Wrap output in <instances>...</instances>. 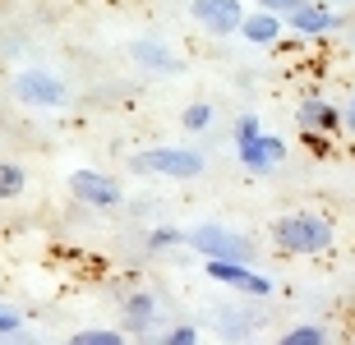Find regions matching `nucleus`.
<instances>
[{"mask_svg": "<svg viewBox=\"0 0 355 345\" xmlns=\"http://www.w3.org/2000/svg\"><path fill=\"white\" fill-rule=\"evenodd\" d=\"M130 55L139 60V65L157 69V74H175V69H180V60H175V55L166 51V46H157V41H148V37H144V41H134Z\"/></svg>", "mask_w": 355, "mask_h": 345, "instance_id": "13", "label": "nucleus"}, {"mask_svg": "<svg viewBox=\"0 0 355 345\" xmlns=\"http://www.w3.org/2000/svg\"><path fill=\"white\" fill-rule=\"evenodd\" d=\"M69 345H125V336L120 332H74Z\"/></svg>", "mask_w": 355, "mask_h": 345, "instance_id": "17", "label": "nucleus"}, {"mask_svg": "<svg viewBox=\"0 0 355 345\" xmlns=\"http://www.w3.org/2000/svg\"><path fill=\"white\" fill-rule=\"evenodd\" d=\"M286 24L295 28L300 37H323V32H332V28L342 24V19H337V14H332L328 5H318V0H309V5H300V10L291 14Z\"/></svg>", "mask_w": 355, "mask_h": 345, "instance_id": "10", "label": "nucleus"}, {"mask_svg": "<svg viewBox=\"0 0 355 345\" xmlns=\"http://www.w3.org/2000/svg\"><path fill=\"white\" fill-rule=\"evenodd\" d=\"M24 189H28V175H24V166H14V161H0V203L19 198Z\"/></svg>", "mask_w": 355, "mask_h": 345, "instance_id": "14", "label": "nucleus"}, {"mask_svg": "<svg viewBox=\"0 0 355 345\" xmlns=\"http://www.w3.org/2000/svg\"><path fill=\"white\" fill-rule=\"evenodd\" d=\"M295 120H300V129H309V133H332V129L346 124V111H337L332 102H318V97H304Z\"/></svg>", "mask_w": 355, "mask_h": 345, "instance_id": "9", "label": "nucleus"}, {"mask_svg": "<svg viewBox=\"0 0 355 345\" xmlns=\"http://www.w3.org/2000/svg\"><path fill=\"white\" fill-rule=\"evenodd\" d=\"M69 194L88 207H116L120 203V185L102 171H74L69 175Z\"/></svg>", "mask_w": 355, "mask_h": 345, "instance_id": "7", "label": "nucleus"}, {"mask_svg": "<svg viewBox=\"0 0 355 345\" xmlns=\"http://www.w3.org/2000/svg\"><path fill=\"white\" fill-rule=\"evenodd\" d=\"M153 318H157V295L139 290V295H130V299H125V327H130V332H148V327H153Z\"/></svg>", "mask_w": 355, "mask_h": 345, "instance_id": "12", "label": "nucleus"}, {"mask_svg": "<svg viewBox=\"0 0 355 345\" xmlns=\"http://www.w3.org/2000/svg\"><path fill=\"white\" fill-rule=\"evenodd\" d=\"M282 28H286V19H282V14H272V10H254V14H245V24H240V37L254 41V46H272V41L282 37Z\"/></svg>", "mask_w": 355, "mask_h": 345, "instance_id": "11", "label": "nucleus"}, {"mask_svg": "<svg viewBox=\"0 0 355 345\" xmlns=\"http://www.w3.org/2000/svg\"><path fill=\"white\" fill-rule=\"evenodd\" d=\"M180 230H171V226H157L153 235H148V249H171V244H180Z\"/></svg>", "mask_w": 355, "mask_h": 345, "instance_id": "18", "label": "nucleus"}, {"mask_svg": "<svg viewBox=\"0 0 355 345\" xmlns=\"http://www.w3.org/2000/svg\"><path fill=\"white\" fill-rule=\"evenodd\" d=\"M162 345H198V332H194V327H171Z\"/></svg>", "mask_w": 355, "mask_h": 345, "instance_id": "21", "label": "nucleus"}, {"mask_svg": "<svg viewBox=\"0 0 355 345\" xmlns=\"http://www.w3.org/2000/svg\"><path fill=\"white\" fill-rule=\"evenodd\" d=\"M277 345H328V332L323 327H314V322H304V327H291L286 336Z\"/></svg>", "mask_w": 355, "mask_h": 345, "instance_id": "15", "label": "nucleus"}, {"mask_svg": "<svg viewBox=\"0 0 355 345\" xmlns=\"http://www.w3.org/2000/svg\"><path fill=\"white\" fill-rule=\"evenodd\" d=\"M19 327H24V318H19L14 308H0V332L10 336V332H19Z\"/></svg>", "mask_w": 355, "mask_h": 345, "instance_id": "22", "label": "nucleus"}, {"mask_svg": "<svg viewBox=\"0 0 355 345\" xmlns=\"http://www.w3.org/2000/svg\"><path fill=\"white\" fill-rule=\"evenodd\" d=\"M259 133H263V129H259V115H240L236 120V147L250 143V138H259Z\"/></svg>", "mask_w": 355, "mask_h": 345, "instance_id": "19", "label": "nucleus"}, {"mask_svg": "<svg viewBox=\"0 0 355 345\" xmlns=\"http://www.w3.org/2000/svg\"><path fill=\"white\" fill-rule=\"evenodd\" d=\"M134 175H171V180H194L203 175V152L194 147H144L130 157Z\"/></svg>", "mask_w": 355, "mask_h": 345, "instance_id": "2", "label": "nucleus"}, {"mask_svg": "<svg viewBox=\"0 0 355 345\" xmlns=\"http://www.w3.org/2000/svg\"><path fill=\"white\" fill-rule=\"evenodd\" d=\"M180 124H184L189 133H203V129L212 124V106H208V102H194V106H184Z\"/></svg>", "mask_w": 355, "mask_h": 345, "instance_id": "16", "label": "nucleus"}, {"mask_svg": "<svg viewBox=\"0 0 355 345\" xmlns=\"http://www.w3.org/2000/svg\"><path fill=\"white\" fill-rule=\"evenodd\" d=\"M184 244L194 253H203V258H231V263H254V244L240 230L231 226H217V221H208V226H194L189 235H184Z\"/></svg>", "mask_w": 355, "mask_h": 345, "instance_id": "3", "label": "nucleus"}, {"mask_svg": "<svg viewBox=\"0 0 355 345\" xmlns=\"http://www.w3.org/2000/svg\"><path fill=\"white\" fill-rule=\"evenodd\" d=\"M346 124H351V129H355V97H351V111H346Z\"/></svg>", "mask_w": 355, "mask_h": 345, "instance_id": "23", "label": "nucleus"}, {"mask_svg": "<svg viewBox=\"0 0 355 345\" xmlns=\"http://www.w3.org/2000/svg\"><path fill=\"white\" fill-rule=\"evenodd\" d=\"M259 10H272V14H282V19H291V14L300 10V5H309V0H254Z\"/></svg>", "mask_w": 355, "mask_h": 345, "instance_id": "20", "label": "nucleus"}, {"mask_svg": "<svg viewBox=\"0 0 355 345\" xmlns=\"http://www.w3.org/2000/svg\"><path fill=\"white\" fill-rule=\"evenodd\" d=\"M240 166L254 175L272 171V166H282V157H286V143L277 138V133H259V138H250V143H240Z\"/></svg>", "mask_w": 355, "mask_h": 345, "instance_id": "8", "label": "nucleus"}, {"mask_svg": "<svg viewBox=\"0 0 355 345\" xmlns=\"http://www.w3.org/2000/svg\"><path fill=\"white\" fill-rule=\"evenodd\" d=\"M14 97L24 102V106H37V111H46V106H65V83L55 79V74H46V69H24L19 79H14Z\"/></svg>", "mask_w": 355, "mask_h": 345, "instance_id": "4", "label": "nucleus"}, {"mask_svg": "<svg viewBox=\"0 0 355 345\" xmlns=\"http://www.w3.org/2000/svg\"><path fill=\"white\" fill-rule=\"evenodd\" d=\"M189 14L194 24H203L212 37H231L245 24V5L240 0H189Z\"/></svg>", "mask_w": 355, "mask_h": 345, "instance_id": "5", "label": "nucleus"}, {"mask_svg": "<svg viewBox=\"0 0 355 345\" xmlns=\"http://www.w3.org/2000/svg\"><path fill=\"white\" fill-rule=\"evenodd\" d=\"M208 277L212 281H222V286H231V290H240V295H272V281L268 277H259L250 263H231V258H208Z\"/></svg>", "mask_w": 355, "mask_h": 345, "instance_id": "6", "label": "nucleus"}, {"mask_svg": "<svg viewBox=\"0 0 355 345\" xmlns=\"http://www.w3.org/2000/svg\"><path fill=\"white\" fill-rule=\"evenodd\" d=\"M272 244L282 253H323L332 244V221L318 212H286L272 221Z\"/></svg>", "mask_w": 355, "mask_h": 345, "instance_id": "1", "label": "nucleus"}]
</instances>
